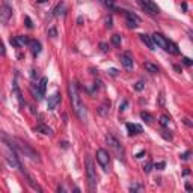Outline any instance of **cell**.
I'll return each instance as SVG.
<instances>
[{
	"label": "cell",
	"mask_w": 193,
	"mask_h": 193,
	"mask_svg": "<svg viewBox=\"0 0 193 193\" xmlns=\"http://www.w3.org/2000/svg\"><path fill=\"white\" fill-rule=\"evenodd\" d=\"M68 92H69V98H71V104H72L74 113H76V116L79 118L81 122H85L86 121V107H85V104H83L81 98H80L77 85L71 81L68 85Z\"/></svg>",
	"instance_id": "obj_1"
},
{
	"label": "cell",
	"mask_w": 193,
	"mask_h": 193,
	"mask_svg": "<svg viewBox=\"0 0 193 193\" xmlns=\"http://www.w3.org/2000/svg\"><path fill=\"white\" fill-rule=\"evenodd\" d=\"M151 39H152V42H154V46L160 47V48H163L164 51H168L170 55H180V50H178V46L175 44V42H172L169 41L164 35L159 33V32H156V33L151 36Z\"/></svg>",
	"instance_id": "obj_2"
},
{
	"label": "cell",
	"mask_w": 193,
	"mask_h": 193,
	"mask_svg": "<svg viewBox=\"0 0 193 193\" xmlns=\"http://www.w3.org/2000/svg\"><path fill=\"white\" fill-rule=\"evenodd\" d=\"M14 142H15V143H12V145L15 147L17 151H21L24 156H26V157H29L32 161H38V163L41 161L39 154H38V152H36V151H35L33 148L30 147L27 142H24L23 139H18V137H15V139H14Z\"/></svg>",
	"instance_id": "obj_3"
},
{
	"label": "cell",
	"mask_w": 193,
	"mask_h": 193,
	"mask_svg": "<svg viewBox=\"0 0 193 193\" xmlns=\"http://www.w3.org/2000/svg\"><path fill=\"white\" fill-rule=\"evenodd\" d=\"M85 168H86V178H88V186H89V190L94 192V190L97 189L98 175H97V169H95L94 160H92V157H89V156H86V159H85Z\"/></svg>",
	"instance_id": "obj_4"
},
{
	"label": "cell",
	"mask_w": 193,
	"mask_h": 193,
	"mask_svg": "<svg viewBox=\"0 0 193 193\" xmlns=\"http://www.w3.org/2000/svg\"><path fill=\"white\" fill-rule=\"evenodd\" d=\"M97 161L100 163V166L103 168L104 172H109L110 170V156H109V152L106 151V149H97Z\"/></svg>",
	"instance_id": "obj_5"
},
{
	"label": "cell",
	"mask_w": 193,
	"mask_h": 193,
	"mask_svg": "<svg viewBox=\"0 0 193 193\" xmlns=\"http://www.w3.org/2000/svg\"><path fill=\"white\" fill-rule=\"evenodd\" d=\"M139 3V6L143 9L145 12H148L149 15H157L160 14V8L157 6V3L154 0H136Z\"/></svg>",
	"instance_id": "obj_6"
},
{
	"label": "cell",
	"mask_w": 193,
	"mask_h": 193,
	"mask_svg": "<svg viewBox=\"0 0 193 193\" xmlns=\"http://www.w3.org/2000/svg\"><path fill=\"white\" fill-rule=\"evenodd\" d=\"M106 142H107V145L115 151V154H116L118 159H124V148L118 142V139H115L112 134H107V136H106Z\"/></svg>",
	"instance_id": "obj_7"
},
{
	"label": "cell",
	"mask_w": 193,
	"mask_h": 193,
	"mask_svg": "<svg viewBox=\"0 0 193 193\" xmlns=\"http://www.w3.org/2000/svg\"><path fill=\"white\" fill-rule=\"evenodd\" d=\"M12 17V9L8 5H2L0 6V23L2 24H8Z\"/></svg>",
	"instance_id": "obj_8"
},
{
	"label": "cell",
	"mask_w": 193,
	"mask_h": 193,
	"mask_svg": "<svg viewBox=\"0 0 193 193\" xmlns=\"http://www.w3.org/2000/svg\"><path fill=\"white\" fill-rule=\"evenodd\" d=\"M20 170H21V173H23L24 177H26V180H27V184H29V186H30V187H32L33 190H38V192H42V189H41V186H39L38 182L35 181V180H33V177H32V175H30V173H29L27 170L24 169L23 166L20 168Z\"/></svg>",
	"instance_id": "obj_9"
},
{
	"label": "cell",
	"mask_w": 193,
	"mask_h": 193,
	"mask_svg": "<svg viewBox=\"0 0 193 193\" xmlns=\"http://www.w3.org/2000/svg\"><path fill=\"white\" fill-rule=\"evenodd\" d=\"M60 100H62V95H60V92H55L51 97H48L47 109H48V110H55V109L57 107V104H60Z\"/></svg>",
	"instance_id": "obj_10"
},
{
	"label": "cell",
	"mask_w": 193,
	"mask_h": 193,
	"mask_svg": "<svg viewBox=\"0 0 193 193\" xmlns=\"http://www.w3.org/2000/svg\"><path fill=\"white\" fill-rule=\"evenodd\" d=\"M47 83H48V79H47V77H42V79L39 80V83H38V86H36V97H35V98L42 100V97L46 95Z\"/></svg>",
	"instance_id": "obj_11"
},
{
	"label": "cell",
	"mask_w": 193,
	"mask_h": 193,
	"mask_svg": "<svg viewBox=\"0 0 193 193\" xmlns=\"http://www.w3.org/2000/svg\"><path fill=\"white\" fill-rule=\"evenodd\" d=\"M124 15L127 17V26H128L130 29H136L137 23H139V17L130 11H124Z\"/></svg>",
	"instance_id": "obj_12"
},
{
	"label": "cell",
	"mask_w": 193,
	"mask_h": 193,
	"mask_svg": "<svg viewBox=\"0 0 193 193\" xmlns=\"http://www.w3.org/2000/svg\"><path fill=\"white\" fill-rule=\"evenodd\" d=\"M119 62H121V65H122L125 69L133 68V57L130 56V53H124V55H121V56H119Z\"/></svg>",
	"instance_id": "obj_13"
},
{
	"label": "cell",
	"mask_w": 193,
	"mask_h": 193,
	"mask_svg": "<svg viewBox=\"0 0 193 193\" xmlns=\"http://www.w3.org/2000/svg\"><path fill=\"white\" fill-rule=\"evenodd\" d=\"M35 131H36V133H41V134H44V136H53V130L46 124H38L35 127Z\"/></svg>",
	"instance_id": "obj_14"
},
{
	"label": "cell",
	"mask_w": 193,
	"mask_h": 193,
	"mask_svg": "<svg viewBox=\"0 0 193 193\" xmlns=\"http://www.w3.org/2000/svg\"><path fill=\"white\" fill-rule=\"evenodd\" d=\"M29 46H30V50H32V55H33V57H36L39 53H41V42H39V41L32 39V41H29Z\"/></svg>",
	"instance_id": "obj_15"
},
{
	"label": "cell",
	"mask_w": 193,
	"mask_h": 193,
	"mask_svg": "<svg viewBox=\"0 0 193 193\" xmlns=\"http://www.w3.org/2000/svg\"><path fill=\"white\" fill-rule=\"evenodd\" d=\"M127 131L130 136H134V134H140L142 133V127L137 124H127Z\"/></svg>",
	"instance_id": "obj_16"
},
{
	"label": "cell",
	"mask_w": 193,
	"mask_h": 193,
	"mask_svg": "<svg viewBox=\"0 0 193 193\" xmlns=\"http://www.w3.org/2000/svg\"><path fill=\"white\" fill-rule=\"evenodd\" d=\"M139 36H140V41H142L143 44H147V47L149 50H154V48H156V46H154V42H152V39H151L149 35L142 33V35H139Z\"/></svg>",
	"instance_id": "obj_17"
},
{
	"label": "cell",
	"mask_w": 193,
	"mask_h": 193,
	"mask_svg": "<svg viewBox=\"0 0 193 193\" xmlns=\"http://www.w3.org/2000/svg\"><path fill=\"white\" fill-rule=\"evenodd\" d=\"M109 110H110V101H104V104H101L98 107V113L101 115V116H107Z\"/></svg>",
	"instance_id": "obj_18"
},
{
	"label": "cell",
	"mask_w": 193,
	"mask_h": 193,
	"mask_svg": "<svg viewBox=\"0 0 193 193\" xmlns=\"http://www.w3.org/2000/svg\"><path fill=\"white\" fill-rule=\"evenodd\" d=\"M64 9H65V3H64V2H59L56 5V8L53 9V15H55V17H60V15L64 14Z\"/></svg>",
	"instance_id": "obj_19"
},
{
	"label": "cell",
	"mask_w": 193,
	"mask_h": 193,
	"mask_svg": "<svg viewBox=\"0 0 193 193\" xmlns=\"http://www.w3.org/2000/svg\"><path fill=\"white\" fill-rule=\"evenodd\" d=\"M145 69H147L148 72H151V74H157L159 72V67L154 65V64H151V62H145Z\"/></svg>",
	"instance_id": "obj_20"
},
{
	"label": "cell",
	"mask_w": 193,
	"mask_h": 193,
	"mask_svg": "<svg viewBox=\"0 0 193 193\" xmlns=\"http://www.w3.org/2000/svg\"><path fill=\"white\" fill-rule=\"evenodd\" d=\"M140 118H142L147 124H152V122H154V116L151 113H148V112H140Z\"/></svg>",
	"instance_id": "obj_21"
},
{
	"label": "cell",
	"mask_w": 193,
	"mask_h": 193,
	"mask_svg": "<svg viewBox=\"0 0 193 193\" xmlns=\"http://www.w3.org/2000/svg\"><path fill=\"white\" fill-rule=\"evenodd\" d=\"M15 38H17V41H18L20 47H23V46H26V44H29V38H27V36L18 35V36H15Z\"/></svg>",
	"instance_id": "obj_22"
},
{
	"label": "cell",
	"mask_w": 193,
	"mask_h": 193,
	"mask_svg": "<svg viewBox=\"0 0 193 193\" xmlns=\"http://www.w3.org/2000/svg\"><path fill=\"white\" fill-rule=\"evenodd\" d=\"M169 122H170V118L168 115H161V116H160V125H161V127H168Z\"/></svg>",
	"instance_id": "obj_23"
},
{
	"label": "cell",
	"mask_w": 193,
	"mask_h": 193,
	"mask_svg": "<svg viewBox=\"0 0 193 193\" xmlns=\"http://www.w3.org/2000/svg\"><path fill=\"white\" fill-rule=\"evenodd\" d=\"M14 92H15V95H17L18 101H20V106L23 107V106H24V101H23V97H21V92H20V89H18L17 86H14Z\"/></svg>",
	"instance_id": "obj_24"
},
{
	"label": "cell",
	"mask_w": 193,
	"mask_h": 193,
	"mask_svg": "<svg viewBox=\"0 0 193 193\" xmlns=\"http://www.w3.org/2000/svg\"><path fill=\"white\" fill-rule=\"evenodd\" d=\"M101 5H104L106 8H113L115 6V0H98Z\"/></svg>",
	"instance_id": "obj_25"
},
{
	"label": "cell",
	"mask_w": 193,
	"mask_h": 193,
	"mask_svg": "<svg viewBox=\"0 0 193 193\" xmlns=\"http://www.w3.org/2000/svg\"><path fill=\"white\" fill-rule=\"evenodd\" d=\"M112 44L113 46H121V36L119 35H113L112 36Z\"/></svg>",
	"instance_id": "obj_26"
},
{
	"label": "cell",
	"mask_w": 193,
	"mask_h": 193,
	"mask_svg": "<svg viewBox=\"0 0 193 193\" xmlns=\"http://www.w3.org/2000/svg\"><path fill=\"white\" fill-rule=\"evenodd\" d=\"M151 170H152V163L148 161L147 164H143V172H145V173H149Z\"/></svg>",
	"instance_id": "obj_27"
},
{
	"label": "cell",
	"mask_w": 193,
	"mask_h": 193,
	"mask_svg": "<svg viewBox=\"0 0 193 193\" xmlns=\"http://www.w3.org/2000/svg\"><path fill=\"white\" fill-rule=\"evenodd\" d=\"M143 88H145V83H143L142 80H140V81H137L136 85H134V89H136V91H142Z\"/></svg>",
	"instance_id": "obj_28"
},
{
	"label": "cell",
	"mask_w": 193,
	"mask_h": 193,
	"mask_svg": "<svg viewBox=\"0 0 193 193\" xmlns=\"http://www.w3.org/2000/svg\"><path fill=\"white\" fill-rule=\"evenodd\" d=\"M182 64H184L186 67H192L193 65L192 59H189V57H182Z\"/></svg>",
	"instance_id": "obj_29"
},
{
	"label": "cell",
	"mask_w": 193,
	"mask_h": 193,
	"mask_svg": "<svg viewBox=\"0 0 193 193\" xmlns=\"http://www.w3.org/2000/svg\"><path fill=\"white\" fill-rule=\"evenodd\" d=\"M161 136L164 137L166 140H172V134H170V131H161Z\"/></svg>",
	"instance_id": "obj_30"
},
{
	"label": "cell",
	"mask_w": 193,
	"mask_h": 193,
	"mask_svg": "<svg viewBox=\"0 0 193 193\" xmlns=\"http://www.w3.org/2000/svg\"><path fill=\"white\" fill-rule=\"evenodd\" d=\"M24 21H26V26H27L29 29H32V27H33V24H32V20H30L29 17H24Z\"/></svg>",
	"instance_id": "obj_31"
},
{
	"label": "cell",
	"mask_w": 193,
	"mask_h": 193,
	"mask_svg": "<svg viewBox=\"0 0 193 193\" xmlns=\"http://www.w3.org/2000/svg\"><path fill=\"white\" fill-rule=\"evenodd\" d=\"M9 42H11V46H14V47H20V44H18V41H17V38H15V36L9 39Z\"/></svg>",
	"instance_id": "obj_32"
},
{
	"label": "cell",
	"mask_w": 193,
	"mask_h": 193,
	"mask_svg": "<svg viewBox=\"0 0 193 193\" xmlns=\"http://www.w3.org/2000/svg\"><path fill=\"white\" fill-rule=\"evenodd\" d=\"M164 166H166V163H164V161H160V163L156 164V169H163Z\"/></svg>",
	"instance_id": "obj_33"
},
{
	"label": "cell",
	"mask_w": 193,
	"mask_h": 193,
	"mask_svg": "<svg viewBox=\"0 0 193 193\" xmlns=\"http://www.w3.org/2000/svg\"><path fill=\"white\" fill-rule=\"evenodd\" d=\"M189 157H190V151H186V152H184V154L181 156V159H182V160H187Z\"/></svg>",
	"instance_id": "obj_34"
},
{
	"label": "cell",
	"mask_w": 193,
	"mask_h": 193,
	"mask_svg": "<svg viewBox=\"0 0 193 193\" xmlns=\"http://www.w3.org/2000/svg\"><path fill=\"white\" fill-rule=\"evenodd\" d=\"M6 53V50H5V46H3V42L0 41V55H5Z\"/></svg>",
	"instance_id": "obj_35"
},
{
	"label": "cell",
	"mask_w": 193,
	"mask_h": 193,
	"mask_svg": "<svg viewBox=\"0 0 193 193\" xmlns=\"http://www.w3.org/2000/svg\"><path fill=\"white\" fill-rule=\"evenodd\" d=\"M48 35H50L51 38H55V36H56V29H50V30H48Z\"/></svg>",
	"instance_id": "obj_36"
},
{
	"label": "cell",
	"mask_w": 193,
	"mask_h": 193,
	"mask_svg": "<svg viewBox=\"0 0 193 193\" xmlns=\"http://www.w3.org/2000/svg\"><path fill=\"white\" fill-rule=\"evenodd\" d=\"M109 74H110V76H113V77H115V76H118V71H116L115 68H112V69H109Z\"/></svg>",
	"instance_id": "obj_37"
},
{
	"label": "cell",
	"mask_w": 193,
	"mask_h": 193,
	"mask_svg": "<svg viewBox=\"0 0 193 193\" xmlns=\"http://www.w3.org/2000/svg\"><path fill=\"white\" fill-rule=\"evenodd\" d=\"M101 51H104V53H106V51H107V50H109V48H107V44H104V42H101Z\"/></svg>",
	"instance_id": "obj_38"
},
{
	"label": "cell",
	"mask_w": 193,
	"mask_h": 193,
	"mask_svg": "<svg viewBox=\"0 0 193 193\" xmlns=\"http://www.w3.org/2000/svg\"><path fill=\"white\" fill-rule=\"evenodd\" d=\"M106 26H107V27H109V29H110V27H112V18H109V20H107V21H106Z\"/></svg>",
	"instance_id": "obj_39"
},
{
	"label": "cell",
	"mask_w": 193,
	"mask_h": 193,
	"mask_svg": "<svg viewBox=\"0 0 193 193\" xmlns=\"http://www.w3.org/2000/svg\"><path fill=\"white\" fill-rule=\"evenodd\" d=\"M173 69H175L177 72H181V67H180V65H173Z\"/></svg>",
	"instance_id": "obj_40"
},
{
	"label": "cell",
	"mask_w": 193,
	"mask_h": 193,
	"mask_svg": "<svg viewBox=\"0 0 193 193\" xmlns=\"http://www.w3.org/2000/svg\"><path fill=\"white\" fill-rule=\"evenodd\" d=\"M184 124H186V125H189V127H192V122H190V119H187V118L184 119Z\"/></svg>",
	"instance_id": "obj_41"
},
{
	"label": "cell",
	"mask_w": 193,
	"mask_h": 193,
	"mask_svg": "<svg viewBox=\"0 0 193 193\" xmlns=\"http://www.w3.org/2000/svg\"><path fill=\"white\" fill-rule=\"evenodd\" d=\"M142 156H145V151H140V152H139V154L136 156V159H140Z\"/></svg>",
	"instance_id": "obj_42"
},
{
	"label": "cell",
	"mask_w": 193,
	"mask_h": 193,
	"mask_svg": "<svg viewBox=\"0 0 193 193\" xmlns=\"http://www.w3.org/2000/svg\"><path fill=\"white\" fill-rule=\"evenodd\" d=\"M127 104H128V103H127V101H124V103H122V106H121L119 109H121V110H125V107H127Z\"/></svg>",
	"instance_id": "obj_43"
},
{
	"label": "cell",
	"mask_w": 193,
	"mask_h": 193,
	"mask_svg": "<svg viewBox=\"0 0 193 193\" xmlns=\"http://www.w3.org/2000/svg\"><path fill=\"white\" fill-rule=\"evenodd\" d=\"M186 190H189V192H192V186H190V184H189V182H187V184H186Z\"/></svg>",
	"instance_id": "obj_44"
},
{
	"label": "cell",
	"mask_w": 193,
	"mask_h": 193,
	"mask_svg": "<svg viewBox=\"0 0 193 193\" xmlns=\"http://www.w3.org/2000/svg\"><path fill=\"white\" fill-rule=\"evenodd\" d=\"M38 2H39V3H44V2H46V0H38Z\"/></svg>",
	"instance_id": "obj_45"
}]
</instances>
